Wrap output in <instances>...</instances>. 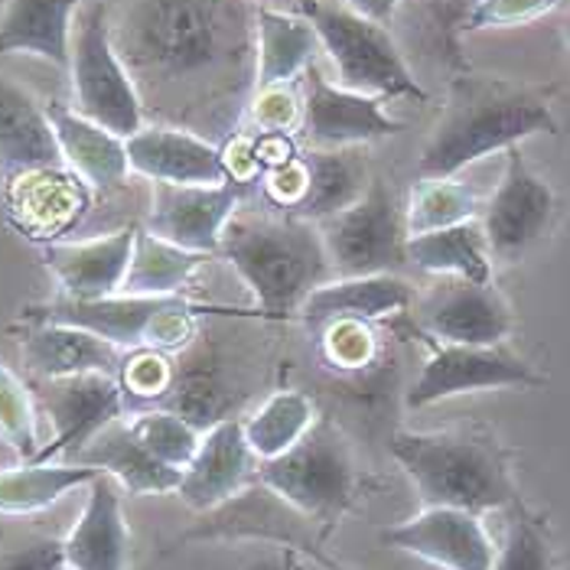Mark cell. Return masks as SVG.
Instances as JSON below:
<instances>
[{"instance_id": "obj_1", "label": "cell", "mask_w": 570, "mask_h": 570, "mask_svg": "<svg viewBox=\"0 0 570 570\" xmlns=\"http://www.w3.org/2000/svg\"><path fill=\"white\" fill-rule=\"evenodd\" d=\"M255 13L252 0H125L111 43L144 115L232 137L255 95Z\"/></svg>"}, {"instance_id": "obj_2", "label": "cell", "mask_w": 570, "mask_h": 570, "mask_svg": "<svg viewBox=\"0 0 570 570\" xmlns=\"http://www.w3.org/2000/svg\"><path fill=\"white\" fill-rule=\"evenodd\" d=\"M534 134H558L551 88L499 76H456L446 108L421 147L417 174L456 176Z\"/></svg>"}, {"instance_id": "obj_3", "label": "cell", "mask_w": 570, "mask_h": 570, "mask_svg": "<svg viewBox=\"0 0 570 570\" xmlns=\"http://www.w3.org/2000/svg\"><path fill=\"white\" fill-rule=\"evenodd\" d=\"M219 255L255 294L264 320L297 316L309 294L333 281L320 228L294 216H235L222 235Z\"/></svg>"}, {"instance_id": "obj_4", "label": "cell", "mask_w": 570, "mask_h": 570, "mask_svg": "<svg viewBox=\"0 0 570 570\" xmlns=\"http://www.w3.org/2000/svg\"><path fill=\"white\" fill-rule=\"evenodd\" d=\"M389 446L424 505H450L476 515L519 505L509 453L485 434L397 431Z\"/></svg>"}, {"instance_id": "obj_5", "label": "cell", "mask_w": 570, "mask_h": 570, "mask_svg": "<svg viewBox=\"0 0 570 570\" xmlns=\"http://www.w3.org/2000/svg\"><path fill=\"white\" fill-rule=\"evenodd\" d=\"M294 13L313 27L323 52L336 69V86L382 101H428V91L414 79L395 37L382 23H372L352 13L350 7H333L326 0H297Z\"/></svg>"}, {"instance_id": "obj_6", "label": "cell", "mask_w": 570, "mask_h": 570, "mask_svg": "<svg viewBox=\"0 0 570 570\" xmlns=\"http://www.w3.org/2000/svg\"><path fill=\"white\" fill-rule=\"evenodd\" d=\"M258 483L309 522L336 525L355 495L350 438L333 421H316L307 438L274 460H258Z\"/></svg>"}, {"instance_id": "obj_7", "label": "cell", "mask_w": 570, "mask_h": 570, "mask_svg": "<svg viewBox=\"0 0 570 570\" xmlns=\"http://www.w3.org/2000/svg\"><path fill=\"white\" fill-rule=\"evenodd\" d=\"M209 307L189 304L179 294L174 297H137L115 294L101 301H52L43 307L27 309V320L69 323L115 343L121 352L157 350L179 352L199 336V313Z\"/></svg>"}, {"instance_id": "obj_8", "label": "cell", "mask_w": 570, "mask_h": 570, "mask_svg": "<svg viewBox=\"0 0 570 570\" xmlns=\"http://www.w3.org/2000/svg\"><path fill=\"white\" fill-rule=\"evenodd\" d=\"M69 76L76 111L108 131L131 137L144 128V105L125 69L118 49L111 43V20L105 3H86L72 27V56Z\"/></svg>"}, {"instance_id": "obj_9", "label": "cell", "mask_w": 570, "mask_h": 570, "mask_svg": "<svg viewBox=\"0 0 570 570\" xmlns=\"http://www.w3.org/2000/svg\"><path fill=\"white\" fill-rule=\"evenodd\" d=\"M316 228L333 264V277L395 274L401 264H407V222L385 179H372L362 199L316 222Z\"/></svg>"}, {"instance_id": "obj_10", "label": "cell", "mask_w": 570, "mask_h": 570, "mask_svg": "<svg viewBox=\"0 0 570 570\" xmlns=\"http://www.w3.org/2000/svg\"><path fill=\"white\" fill-rule=\"evenodd\" d=\"M431 355L407 389V407H431L438 401L485 389H538L548 379L509 346H460L431 340Z\"/></svg>"}, {"instance_id": "obj_11", "label": "cell", "mask_w": 570, "mask_h": 570, "mask_svg": "<svg viewBox=\"0 0 570 570\" xmlns=\"http://www.w3.org/2000/svg\"><path fill=\"white\" fill-rule=\"evenodd\" d=\"M558 213L554 189L525 164L522 147L505 150V176L483 206V232L492 262L515 264L548 235Z\"/></svg>"}, {"instance_id": "obj_12", "label": "cell", "mask_w": 570, "mask_h": 570, "mask_svg": "<svg viewBox=\"0 0 570 570\" xmlns=\"http://www.w3.org/2000/svg\"><path fill=\"white\" fill-rule=\"evenodd\" d=\"M37 404L52 417V440L37 453V463H52L62 453H79L98 431L128 414L118 375H69L33 382Z\"/></svg>"}, {"instance_id": "obj_13", "label": "cell", "mask_w": 570, "mask_h": 570, "mask_svg": "<svg viewBox=\"0 0 570 570\" xmlns=\"http://www.w3.org/2000/svg\"><path fill=\"white\" fill-rule=\"evenodd\" d=\"M248 186L242 183H219V186H176V183H154L147 232L167 238L186 252L219 255L222 235L228 222L238 216Z\"/></svg>"}, {"instance_id": "obj_14", "label": "cell", "mask_w": 570, "mask_h": 570, "mask_svg": "<svg viewBox=\"0 0 570 570\" xmlns=\"http://www.w3.org/2000/svg\"><path fill=\"white\" fill-rule=\"evenodd\" d=\"M304 91V125L301 137L313 150H343L362 147L401 131L395 118H389L385 101L372 95H358L330 82L316 66H309L301 79Z\"/></svg>"}, {"instance_id": "obj_15", "label": "cell", "mask_w": 570, "mask_h": 570, "mask_svg": "<svg viewBox=\"0 0 570 570\" xmlns=\"http://www.w3.org/2000/svg\"><path fill=\"white\" fill-rule=\"evenodd\" d=\"M382 541L443 570H492L499 554L483 519L450 505H424L407 522L385 528Z\"/></svg>"}, {"instance_id": "obj_16", "label": "cell", "mask_w": 570, "mask_h": 570, "mask_svg": "<svg viewBox=\"0 0 570 570\" xmlns=\"http://www.w3.org/2000/svg\"><path fill=\"white\" fill-rule=\"evenodd\" d=\"M3 209L27 238L52 245L86 219L88 183L66 164L23 170L3 179Z\"/></svg>"}, {"instance_id": "obj_17", "label": "cell", "mask_w": 570, "mask_h": 570, "mask_svg": "<svg viewBox=\"0 0 570 570\" xmlns=\"http://www.w3.org/2000/svg\"><path fill=\"white\" fill-rule=\"evenodd\" d=\"M417 323L438 343L499 346L512 333V309L492 284L446 277L417 301Z\"/></svg>"}, {"instance_id": "obj_18", "label": "cell", "mask_w": 570, "mask_h": 570, "mask_svg": "<svg viewBox=\"0 0 570 570\" xmlns=\"http://www.w3.org/2000/svg\"><path fill=\"white\" fill-rule=\"evenodd\" d=\"M255 460L258 456L248 446L245 424L238 417H222L203 431L199 450L183 470L176 495L196 512H213L242 495L248 489V480L258 476Z\"/></svg>"}, {"instance_id": "obj_19", "label": "cell", "mask_w": 570, "mask_h": 570, "mask_svg": "<svg viewBox=\"0 0 570 570\" xmlns=\"http://www.w3.org/2000/svg\"><path fill=\"white\" fill-rule=\"evenodd\" d=\"M128 164L131 174L150 183H176V186L228 183L219 144L174 125H144L140 131L131 134Z\"/></svg>"}, {"instance_id": "obj_20", "label": "cell", "mask_w": 570, "mask_h": 570, "mask_svg": "<svg viewBox=\"0 0 570 570\" xmlns=\"http://www.w3.org/2000/svg\"><path fill=\"white\" fill-rule=\"evenodd\" d=\"M137 225L86 238V242H52L43 245V262L62 287L66 301H101L125 287L134 255Z\"/></svg>"}, {"instance_id": "obj_21", "label": "cell", "mask_w": 570, "mask_h": 570, "mask_svg": "<svg viewBox=\"0 0 570 570\" xmlns=\"http://www.w3.org/2000/svg\"><path fill=\"white\" fill-rule=\"evenodd\" d=\"M131 531L125 522L118 483L98 473L88 483V499L79 522L62 541L66 570H128Z\"/></svg>"}, {"instance_id": "obj_22", "label": "cell", "mask_w": 570, "mask_h": 570, "mask_svg": "<svg viewBox=\"0 0 570 570\" xmlns=\"http://www.w3.org/2000/svg\"><path fill=\"white\" fill-rule=\"evenodd\" d=\"M20 355L27 372L40 379H69V375H118L125 352L115 343L88 333L82 326L69 323H46L30 320V330L20 340Z\"/></svg>"}, {"instance_id": "obj_23", "label": "cell", "mask_w": 570, "mask_h": 570, "mask_svg": "<svg viewBox=\"0 0 570 570\" xmlns=\"http://www.w3.org/2000/svg\"><path fill=\"white\" fill-rule=\"evenodd\" d=\"M414 304H417L414 287L397 274L333 277L309 294L297 316L309 326H326L333 320L375 323L392 313H407Z\"/></svg>"}, {"instance_id": "obj_24", "label": "cell", "mask_w": 570, "mask_h": 570, "mask_svg": "<svg viewBox=\"0 0 570 570\" xmlns=\"http://www.w3.org/2000/svg\"><path fill=\"white\" fill-rule=\"evenodd\" d=\"M59 164L62 154L46 105L27 86L0 76V176L7 179Z\"/></svg>"}, {"instance_id": "obj_25", "label": "cell", "mask_w": 570, "mask_h": 570, "mask_svg": "<svg viewBox=\"0 0 570 570\" xmlns=\"http://www.w3.org/2000/svg\"><path fill=\"white\" fill-rule=\"evenodd\" d=\"M46 111L59 140L62 164L72 174L82 176L95 189H115L128 179L131 174L128 137L88 121L86 115H79L76 108H66L62 101H49Z\"/></svg>"}, {"instance_id": "obj_26", "label": "cell", "mask_w": 570, "mask_h": 570, "mask_svg": "<svg viewBox=\"0 0 570 570\" xmlns=\"http://www.w3.org/2000/svg\"><path fill=\"white\" fill-rule=\"evenodd\" d=\"M72 463L91 466L105 476H111L128 495H147V492H176L183 473L160 463L154 453L144 450V443L134 438L128 417L111 421L105 431H98L86 446L72 456Z\"/></svg>"}, {"instance_id": "obj_27", "label": "cell", "mask_w": 570, "mask_h": 570, "mask_svg": "<svg viewBox=\"0 0 570 570\" xmlns=\"http://www.w3.org/2000/svg\"><path fill=\"white\" fill-rule=\"evenodd\" d=\"M88 0H7L0 13V56L30 52L69 72L72 17Z\"/></svg>"}, {"instance_id": "obj_28", "label": "cell", "mask_w": 570, "mask_h": 570, "mask_svg": "<svg viewBox=\"0 0 570 570\" xmlns=\"http://www.w3.org/2000/svg\"><path fill=\"white\" fill-rule=\"evenodd\" d=\"M320 40L304 17L258 7L255 13V88L301 82L316 59Z\"/></svg>"}, {"instance_id": "obj_29", "label": "cell", "mask_w": 570, "mask_h": 570, "mask_svg": "<svg viewBox=\"0 0 570 570\" xmlns=\"http://www.w3.org/2000/svg\"><path fill=\"white\" fill-rule=\"evenodd\" d=\"M307 164V193L301 206L291 213L294 219L323 222L343 209H350L355 199L372 186L368 179V164L355 147L343 150H309L304 154Z\"/></svg>"}, {"instance_id": "obj_30", "label": "cell", "mask_w": 570, "mask_h": 570, "mask_svg": "<svg viewBox=\"0 0 570 570\" xmlns=\"http://www.w3.org/2000/svg\"><path fill=\"white\" fill-rule=\"evenodd\" d=\"M407 262L428 274L492 284V255H489L480 219L460 222V225L424 232V235H411Z\"/></svg>"}, {"instance_id": "obj_31", "label": "cell", "mask_w": 570, "mask_h": 570, "mask_svg": "<svg viewBox=\"0 0 570 570\" xmlns=\"http://www.w3.org/2000/svg\"><path fill=\"white\" fill-rule=\"evenodd\" d=\"M206 262H209V255L186 252V248H179V245L167 242V238H157L144 225H137L131 267H128L121 294L174 297L196 277V271Z\"/></svg>"}, {"instance_id": "obj_32", "label": "cell", "mask_w": 570, "mask_h": 570, "mask_svg": "<svg viewBox=\"0 0 570 570\" xmlns=\"http://www.w3.org/2000/svg\"><path fill=\"white\" fill-rule=\"evenodd\" d=\"M98 470L79 463H37L27 460L20 466L0 470V515H33L56 505L72 489L88 485Z\"/></svg>"}, {"instance_id": "obj_33", "label": "cell", "mask_w": 570, "mask_h": 570, "mask_svg": "<svg viewBox=\"0 0 570 570\" xmlns=\"http://www.w3.org/2000/svg\"><path fill=\"white\" fill-rule=\"evenodd\" d=\"M242 424H245V438H248L252 453L258 460H274L307 438V431L316 424V404L304 392H294V389L274 392Z\"/></svg>"}, {"instance_id": "obj_34", "label": "cell", "mask_w": 570, "mask_h": 570, "mask_svg": "<svg viewBox=\"0 0 570 570\" xmlns=\"http://www.w3.org/2000/svg\"><path fill=\"white\" fill-rule=\"evenodd\" d=\"M483 196L453 179V176H424L421 183L411 186L407 196V209H404V222H407V235H424V232H438V228H450L460 222L480 219L483 213Z\"/></svg>"}, {"instance_id": "obj_35", "label": "cell", "mask_w": 570, "mask_h": 570, "mask_svg": "<svg viewBox=\"0 0 570 570\" xmlns=\"http://www.w3.org/2000/svg\"><path fill=\"white\" fill-rule=\"evenodd\" d=\"M128 417V428L131 434L140 443L147 453H154L160 463L174 466V470H186L199 450V440H203V431L179 417L176 411H167V407H147V411H137V414H125Z\"/></svg>"}, {"instance_id": "obj_36", "label": "cell", "mask_w": 570, "mask_h": 570, "mask_svg": "<svg viewBox=\"0 0 570 570\" xmlns=\"http://www.w3.org/2000/svg\"><path fill=\"white\" fill-rule=\"evenodd\" d=\"M0 440L27 463L37 460L40 431H37V395L10 365L0 362Z\"/></svg>"}, {"instance_id": "obj_37", "label": "cell", "mask_w": 570, "mask_h": 570, "mask_svg": "<svg viewBox=\"0 0 570 570\" xmlns=\"http://www.w3.org/2000/svg\"><path fill=\"white\" fill-rule=\"evenodd\" d=\"M118 382H121L128 407H137V411L160 407L176 382L174 358H170V352L157 350L125 352L121 368H118Z\"/></svg>"}, {"instance_id": "obj_38", "label": "cell", "mask_w": 570, "mask_h": 570, "mask_svg": "<svg viewBox=\"0 0 570 570\" xmlns=\"http://www.w3.org/2000/svg\"><path fill=\"white\" fill-rule=\"evenodd\" d=\"M492 570H554L551 541L522 505H512L505 544L499 548Z\"/></svg>"}, {"instance_id": "obj_39", "label": "cell", "mask_w": 570, "mask_h": 570, "mask_svg": "<svg viewBox=\"0 0 570 570\" xmlns=\"http://www.w3.org/2000/svg\"><path fill=\"white\" fill-rule=\"evenodd\" d=\"M248 118L262 134H294L304 125V91L301 82L255 88L248 101Z\"/></svg>"}, {"instance_id": "obj_40", "label": "cell", "mask_w": 570, "mask_h": 570, "mask_svg": "<svg viewBox=\"0 0 570 570\" xmlns=\"http://www.w3.org/2000/svg\"><path fill=\"white\" fill-rule=\"evenodd\" d=\"M375 333L362 320H333L323 333V355L336 368H365L375 358Z\"/></svg>"}, {"instance_id": "obj_41", "label": "cell", "mask_w": 570, "mask_h": 570, "mask_svg": "<svg viewBox=\"0 0 570 570\" xmlns=\"http://www.w3.org/2000/svg\"><path fill=\"white\" fill-rule=\"evenodd\" d=\"M564 0H476L463 20L466 30H509L541 20Z\"/></svg>"}, {"instance_id": "obj_42", "label": "cell", "mask_w": 570, "mask_h": 570, "mask_svg": "<svg viewBox=\"0 0 570 570\" xmlns=\"http://www.w3.org/2000/svg\"><path fill=\"white\" fill-rule=\"evenodd\" d=\"M262 189L264 199L274 209H281L284 216H291L301 206L304 193H307V164H304V154L294 157V160H287V164H281V167H274V170H264Z\"/></svg>"}, {"instance_id": "obj_43", "label": "cell", "mask_w": 570, "mask_h": 570, "mask_svg": "<svg viewBox=\"0 0 570 570\" xmlns=\"http://www.w3.org/2000/svg\"><path fill=\"white\" fill-rule=\"evenodd\" d=\"M66 568L62 541H30L17 548H0V570H56Z\"/></svg>"}, {"instance_id": "obj_44", "label": "cell", "mask_w": 570, "mask_h": 570, "mask_svg": "<svg viewBox=\"0 0 570 570\" xmlns=\"http://www.w3.org/2000/svg\"><path fill=\"white\" fill-rule=\"evenodd\" d=\"M238 570H336V568H320L313 551L297 548V544H267V551L245 561Z\"/></svg>"}, {"instance_id": "obj_45", "label": "cell", "mask_w": 570, "mask_h": 570, "mask_svg": "<svg viewBox=\"0 0 570 570\" xmlns=\"http://www.w3.org/2000/svg\"><path fill=\"white\" fill-rule=\"evenodd\" d=\"M397 3L401 0H346L352 13H358V17L372 20V23H382V27L395 17Z\"/></svg>"}, {"instance_id": "obj_46", "label": "cell", "mask_w": 570, "mask_h": 570, "mask_svg": "<svg viewBox=\"0 0 570 570\" xmlns=\"http://www.w3.org/2000/svg\"><path fill=\"white\" fill-rule=\"evenodd\" d=\"M564 43H568V49H570V17L564 20Z\"/></svg>"}, {"instance_id": "obj_47", "label": "cell", "mask_w": 570, "mask_h": 570, "mask_svg": "<svg viewBox=\"0 0 570 570\" xmlns=\"http://www.w3.org/2000/svg\"><path fill=\"white\" fill-rule=\"evenodd\" d=\"M56 570H66V568H56Z\"/></svg>"}]
</instances>
